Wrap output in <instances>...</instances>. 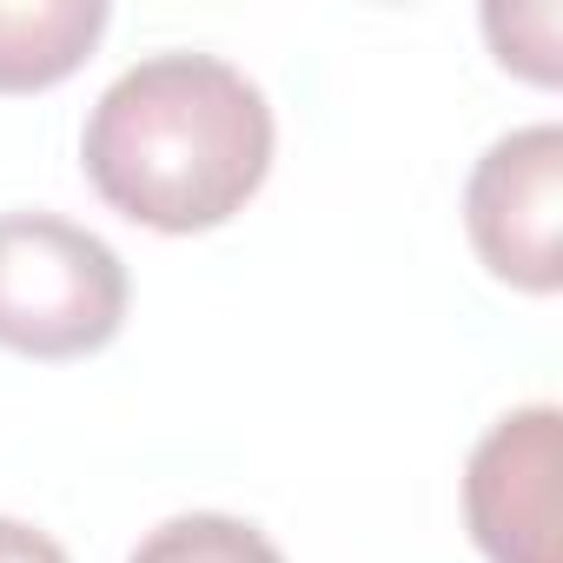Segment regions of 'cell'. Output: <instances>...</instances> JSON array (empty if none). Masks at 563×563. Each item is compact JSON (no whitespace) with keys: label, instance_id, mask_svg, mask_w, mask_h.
Here are the masks:
<instances>
[{"label":"cell","instance_id":"6da1fadb","mask_svg":"<svg viewBox=\"0 0 563 563\" xmlns=\"http://www.w3.org/2000/svg\"><path fill=\"white\" fill-rule=\"evenodd\" d=\"M272 107L219 54H153L87 113L80 166L93 192L153 232H212L272 173Z\"/></svg>","mask_w":563,"mask_h":563},{"label":"cell","instance_id":"7a4b0ae2","mask_svg":"<svg viewBox=\"0 0 563 563\" xmlns=\"http://www.w3.org/2000/svg\"><path fill=\"white\" fill-rule=\"evenodd\" d=\"M126 325L120 252L54 212H0V345L67 365L113 345Z\"/></svg>","mask_w":563,"mask_h":563},{"label":"cell","instance_id":"3957f363","mask_svg":"<svg viewBox=\"0 0 563 563\" xmlns=\"http://www.w3.org/2000/svg\"><path fill=\"white\" fill-rule=\"evenodd\" d=\"M464 225L490 278L550 299L563 286V126L504 133L464 179Z\"/></svg>","mask_w":563,"mask_h":563},{"label":"cell","instance_id":"277c9868","mask_svg":"<svg viewBox=\"0 0 563 563\" xmlns=\"http://www.w3.org/2000/svg\"><path fill=\"white\" fill-rule=\"evenodd\" d=\"M556 405H523L497 418L464 464V523L490 563H556Z\"/></svg>","mask_w":563,"mask_h":563},{"label":"cell","instance_id":"5b68a950","mask_svg":"<svg viewBox=\"0 0 563 563\" xmlns=\"http://www.w3.org/2000/svg\"><path fill=\"white\" fill-rule=\"evenodd\" d=\"M107 21H113L107 0H27V8H0V93L60 87L93 54Z\"/></svg>","mask_w":563,"mask_h":563},{"label":"cell","instance_id":"8992f818","mask_svg":"<svg viewBox=\"0 0 563 563\" xmlns=\"http://www.w3.org/2000/svg\"><path fill=\"white\" fill-rule=\"evenodd\" d=\"M126 563H286V556H278V543L245 517L186 510V517H166L159 530H146Z\"/></svg>","mask_w":563,"mask_h":563},{"label":"cell","instance_id":"52a82bcc","mask_svg":"<svg viewBox=\"0 0 563 563\" xmlns=\"http://www.w3.org/2000/svg\"><path fill=\"white\" fill-rule=\"evenodd\" d=\"M556 27H563V14L550 8V0L543 8H484V34H490L497 60L517 67L537 87L556 80Z\"/></svg>","mask_w":563,"mask_h":563},{"label":"cell","instance_id":"ba28073f","mask_svg":"<svg viewBox=\"0 0 563 563\" xmlns=\"http://www.w3.org/2000/svg\"><path fill=\"white\" fill-rule=\"evenodd\" d=\"M0 563H67V550L21 517H0Z\"/></svg>","mask_w":563,"mask_h":563}]
</instances>
